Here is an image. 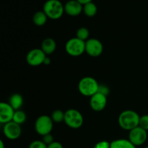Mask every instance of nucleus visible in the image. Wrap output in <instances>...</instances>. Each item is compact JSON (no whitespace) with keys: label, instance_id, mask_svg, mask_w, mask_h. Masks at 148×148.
<instances>
[{"label":"nucleus","instance_id":"f257e3e1","mask_svg":"<svg viewBox=\"0 0 148 148\" xmlns=\"http://www.w3.org/2000/svg\"><path fill=\"white\" fill-rule=\"evenodd\" d=\"M140 116L132 110H126L121 112L119 116V124L124 130L131 131L140 125Z\"/></svg>","mask_w":148,"mask_h":148},{"label":"nucleus","instance_id":"f03ea898","mask_svg":"<svg viewBox=\"0 0 148 148\" xmlns=\"http://www.w3.org/2000/svg\"><path fill=\"white\" fill-rule=\"evenodd\" d=\"M43 12L48 18L58 20L64 12V6L59 0H47L43 5Z\"/></svg>","mask_w":148,"mask_h":148},{"label":"nucleus","instance_id":"7ed1b4c3","mask_svg":"<svg viewBox=\"0 0 148 148\" xmlns=\"http://www.w3.org/2000/svg\"><path fill=\"white\" fill-rule=\"evenodd\" d=\"M99 85L96 79L93 77H85L79 80L78 84V90L84 96L92 97L98 92Z\"/></svg>","mask_w":148,"mask_h":148},{"label":"nucleus","instance_id":"20e7f679","mask_svg":"<svg viewBox=\"0 0 148 148\" xmlns=\"http://www.w3.org/2000/svg\"><path fill=\"white\" fill-rule=\"evenodd\" d=\"M64 113V122L68 127L72 129H79L82 127L84 119L79 111L71 108Z\"/></svg>","mask_w":148,"mask_h":148},{"label":"nucleus","instance_id":"39448f33","mask_svg":"<svg viewBox=\"0 0 148 148\" xmlns=\"http://www.w3.org/2000/svg\"><path fill=\"white\" fill-rule=\"evenodd\" d=\"M66 53L72 56H79L85 52V41L77 37L70 38L65 46Z\"/></svg>","mask_w":148,"mask_h":148},{"label":"nucleus","instance_id":"423d86ee","mask_svg":"<svg viewBox=\"0 0 148 148\" xmlns=\"http://www.w3.org/2000/svg\"><path fill=\"white\" fill-rule=\"evenodd\" d=\"M53 121L51 117L46 115H42L37 119L35 123L36 132L41 136L50 134L53 130Z\"/></svg>","mask_w":148,"mask_h":148},{"label":"nucleus","instance_id":"0eeeda50","mask_svg":"<svg viewBox=\"0 0 148 148\" xmlns=\"http://www.w3.org/2000/svg\"><path fill=\"white\" fill-rule=\"evenodd\" d=\"M147 139V133L146 130L140 126L130 131L129 140L135 146H140L144 144Z\"/></svg>","mask_w":148,"mask_h":148},{"label":"nucleus","instance_id":"6e6552de","mask_svg":"<svg viewBox=\"0 0 148 148\" xmlns=\"http://www.w3.org/2000/svg\"><path fill=\"white\" fill-rule=\"evenodd\" d=\"M46 57V54L41 49H34L27 53L26 61L30 66H37L43 64Z\"/></svg>","mask_w":148,"mask_h":148},{"label":"nucleus","instance_id":"1a4fd4ad","mask_svg":"<svg viewBox=\"0 0 148 148\" xmlns=\"http://www.w3.org/2000/svg\"><path fill=\"white\" fill-rule=\"evenodd\" d=\"M103 51V46L98 39L90 38L85 42V52L92 57L99 56Z\"/></svg>","mask_w":148,"mask_h":148},{"label":"nucleus","instance_id":"9d476101","mask_svg":"<svg viewBox=\"0 0 148 148\" xmlns=\"http://www.w3.org/2000/svg\"><path fill=\"white\" fill-rule=\"evenodd\" d=\"M21 127L20 124L14 122L13 121L4 124L3 127V132L4 136L10 140H17L21 134Z\"/></svg>","mask_w":148,"mask_h":148},{"label":"nucleus","instance_id":"9b49d317","mask_svg":"<svg viewBox=\"0 0 148 148\" xmlns=\"http://www.w3.org/2000/svg\"><path fill=\"white\" fill-rule=\"evenodd\" d=\"M15 110L10 103L1 102L0 103V123L7 124L12 121Z\"/></svg>","mask_w":148,"mask_h":148},{"label":"nucleus","instance_id":"f8f14e48","mask_svg":"<svg viewBox=\"0 0 148 148\" xmlns=\"http://www.w3.org/2000/svg\"><path fill=\"white\" fill-rule=\"evenodd\" d=\"M107 96L100 92H97L90 97V105L91 108L95 111H101L106 108L107 104Z\"/></svg>","mask_w":148,"mask_h":148},{"label":"nucleus","instance_id":"ddd939ff","mask_svg":"<svg viewBox=\"0 0 148 148\" xmlns=\"http://www.w3.org/2000/svg\"><path fill=\"white\" fill-rule=\"evenodd\" d=\"M82 11L83 5L77 0H69L64 4V12L69 16H78Z\"/></svg>","mask_w":148,"mask_h":148},{"label":"nucleus","instance_id":"4468645a","mask_svg":"<svg viewBox=\"0 0 148 148\" xmlns=\"http://www.w3.org/2000/svg\"><path fill=\"white\" fill-rule=\"evenodd\" d=\"M56 49V41L53 38H47L42 42L41 49L46 55H50L55 51Z\"/></svg>","mask_w":148,"mask_h":148},{"label":"nucleus","instance_id":"2eb2a0df","mask_svg":"<svg viewBox=\"0 0 148 148\" xmlns=\"http://www.w3.org/2000/svg\"><path fill=\"white\" fill-rule=\"evenodd\" d=\"M110 148H136V146L129 140L119 139L111 142Z\"/></svg>","mask_w":148,"mask_h":148},{"label":"nucleus","instance_id":"dca6fc26","mask_svg":"<svg viewBox=\"0 0 148 148\" xmlns=\"http://www.w3.org/2000/svg\"><path fill=\"white\" fill-rule=\"evenodd\" d=\"M48 17L43 11L36 12L33 17V22L36 25L43 26L47 22Z\"/></svg>","mask_w":148,"mask_h":148},{"label":"nucleus","instance_id":"f3484780","mask_svg":"<svg viewBox=\"0 0 148 148\" xmlns=\"http://www.w3.org/2000/svg\"><path fill=\"white\" fill-rule=\"evenodd\" d=\"M9 103L10 104L12 107L14 108L15 111L20 109L23 104V98L20 94H14L12 95L10 98V102Z\"/></svg>","mask_w":148,"mask_h":148},{"label":"nucleus","instance_id":"a211bd4d","mask_svg":"<svg viewBox=\"0 0 148 148\" xmlns=\"http://www.w3.org/2000/svg\"><path fill=\"white\" fill-rule=\"evenodd\" d=\"M83 12L86 16L89 17H92L97 14L98 7L95 3L90 2L83 5Z\"/></svg>","mask_w":148,"mask_h":148},{"label":"nucleus","instance_id":"6ab92c4d","mask_svg":"<svg viewBox=\"0 0 148 148\" xmlns=\"http://www.w3.org/2000/svg\"><path fill=\"white\" fill-rule=\"evenodd\" d=\"M26 120V115L25 114L24 111H20V110H17L15 111L14 114V116H13L12 121L14 122L17 123L18 124H22Z\"/></svg>","mask_w":148,"mask_h":148},{"label":"nucleus","instance_id":"aec40b11","mask_svg":"<svg viewBox=\"0 0 148 148\" xmlns=\"http://www.w3.org/2000/svg\"><path fill=\"white\" fill-rule=\"evenodd\" d=\"M90 36V32L87 27H80L77 31V38L83 41L86 42L88 40Z\"/></svg>","mask_w":148,"mask_h":148},{"label":"nucleus","instance_id":"412c9836","mask_svg":"<svg viewBox=\"0 0 148 148\" xmlns=\"http://www.w3.org/2000/svg\"><path fill=\"white\" fill-rule=\"evenodd\" d=\"M64 116L65 113L61 110H55L51 114V119L53 122L61 123L62 121H64Z\"/></svg>","mask_w":148,"mask_h":148},{"label":"nucleus","instance_id":"4be33fe9","mask_svg":"<svg viewBox=\"0 0 148 148\" xmlns=\"http://www.w3.org/2000/svg\"><path fill=\"white\" fill-rule=\"evenodd\" d=\"M140 126L143 129H144L146 131H148V115H143L140 116Z\"/></svg>","mask_w":148,"mask_h":148},{"label":"nucleus","instance_id":"5701e85b","mask_svg":"<svg viewBox=\"0 0 148 148\" xmlns=\"http://www.w3.org/2000/svg\"><path fill=\"white\" fill-rule=\"evenodd\" d=\"M28 148H47V145L43 141L36 140L30 143Z\"/></svg>","mask_w":148,"mask_h":148},{"label":"nucleus","instance_id":"b1692460","mask_svg":"<svg viewBox=\"0 0 148 148\" xmlns=\"http://www.w3.org/2000/svg\"><path fill=\"white\" fill-rule=\"evenodd\" d=\"M43 142L46 145H49L51 144L53 141V136L50 134H48L46 135L43 136Z\"/></svg>","mask_w":148,"mask_h":148},{"label":"nucleus","instance_id":"393cba45","mask_svg":"<svg viewBox=\"0 0 148 148\" xmlns=\"http://www.w3.org/2000/svg\"><path fill=\"white\" fill-rule=\"evenodd\" d=\"M111 143L107 141H101L95 144L93 148H110Z\"/></svg>","mask_w":148,"mask_h":148},{"label":"nucleus","instance_id":"a878e982","mask_svg":"<svg viewBox=\"0 0 148 148\" xmlns=\"http://www.w3.org/2000/svg\"><path fill=\"white\" fill-rule=\"evenodd\" d=\"M98 92H100L101 94H103L106 96L108 95L109 93V89H108V87H106V85H99V88H98Z\"/></svg>","mask_w":148,"mask_h":148},{"label":"nucleus","instance_id":"bb28decb","mask_svg":"<svg viewBox=\"0 0 148 148\" xmlns=\"http://www.w3.org/2000/svg\"><path fill=\"white\" fill-rule=\"evenodd\" d=\"M47 148H63V146L59 142H53L51 144L47 146Z\"/></svg>","mask_w":148,"mask_h":148},{"label":"nucleus","instance_id":"cd10ccee","mask_svg":"<svg viewBox=\"0 0 148 148\" xmlns=\"http://www.w3.org/2000/svg\"><path fill=\"white\" fill-rule=\"evenodd\" d=\"M77 1H79V2L81 4H82V5H85V4H88V3L92 2V0H77Z\"/></svg>","mask_w":148,"mask_h":148},{"label":"nucleus","instance_id":"c85d7f7f","mask_svg":"<svg viewBox=\"0 0 148 148\" xmlns=\"http://www.w3.org/2000/svg\"><path fill=\"white\" fill-rule=\"evenodd\" d=\"M50 63H51V59L49 57H47V56H46V59H45V60H44V62H43V64H44L48 65V64H49Z\"/></svg>","mask_w":148,"mask_h":148},{"label":"nucleus","instance_id":"c756f323","mask_svg":"<svg viewBox=\"0 0 148 148\" xmlns=\"http://www.w3.org/2000/svg\"><path fill=\"white\" fill-rule=\"evenodd\" d=\"M0 148H4V143L2 140L0 141Z\"/></svg>","mask_w":148,"mask_h":148},{"label":"nucleus","instance_id":"7c9ffc66","mask_svg":"<svg viewBox=\"0 0 148 148\" xmlns=\"http://www.w3.org/2000/svg\"><path fill=\"white\" fill-rule=\"evenodd\" d=\"M145 148H148V146H147V147H145Z\"/></svg>","mask_w":148,"mask_h":148}]
</instances>
